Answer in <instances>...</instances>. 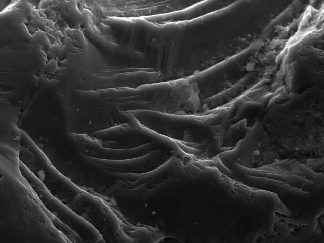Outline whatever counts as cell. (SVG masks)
<instances>
[{"mask_svg":"<svg viewBox=\"0 0 324 243\" xmlns=\"http://www.w3.org/2000/svg\"><path fill=\"white\" fill-rule=\"evenodd\" d=\"M137 122L124 124L92 134L103 147L119 150L136 148L163 138Z\"/></svg>","mask_w":324,"mask_h":243,"instance_id":"5b68a950","label":"cell"},{"mask_svg":"<svg viewBox=\"0 0 324 243\" xmlns=\"http://www.w3.org/2000/svg\"><path fill=\"white\" fill-rule=\"evenodd\" d=\"M81 153L86 157L106 160H123L138 157L147 154L157 148L156 144L151 142L131 149L119 150L102 146L91 136L71 134Z\"/></svg>","mask_w":324,"mask_h":243,"instance_id":"8992f818","label":"cell"},{"mask_svg":"<svg viewBox=\"0 0 324 243\" xmlns=\"http://www.w3.org/2000/svg\"><path fill=\"white\" fill-rule=\"evenodd\" d=\"M168 155L159 149L144 155L123 160H106L89 158L90 161L109 172L141 173L155 169L167 160Z\"/></svg>","mask_w":324,"mask_h":243,"instance_id":"52a82bcc","label":"cell"},{"mask_svg":"<svg viewBox=\"0 0 324 243\" xmlns=\"http://www.w3.org/2000/svg\"><path fill=\"white\" fill-rule=\"evenodd\" d=\"M20 168L46 208L62 223L76 233L83 242H104L99 232L69 206L54 196L40 181L21 161Z\"/></svg>","mask_w":324,"mask_h":243,"instance_id":"277c9868","label":"cell"},{"mask_svg":"<svg viewBox=\"0 0 324 243\" xmlns=\"http://www.w3.org/2000/svg\"><path fill=\"white\" fill-rule=\"evenodd\" d=\"M20 159L54 196L70 206L83 191L51 166L28 138L23 136Z\"/></svg>","mask_w":324,"mask_h":243,"instance_id":"7a4b0ae2","label":"cell"},{"mask_svg":"<svg viewBox=\"0 0 324 243\" xmlns=\"http://www.w3.org/2000/svg\"><path fill=\"white\" fill-rule=\"evenodd\" d=\"M1 166L0 235L4 243L83 242L53 215L22 175L20 163Z\"/></svg>","mask_w":324,"mask_h":243,"instance_id":"6da1fadb","label":"cell"},{"mask_svg":"<svg viewBox=\"0 0 324 243\" xmlns=\"http://www.w3.org/2000/svg\"><path fill=\"white\" fill-rule=\"evenodd\" d=\"M69 207L99 232L104 242L127 241L117 217L100 198L83 191Z\"/></svg>","mask_w":324,"mask_h":243,"instance_id":"3957f363","label":"cell"}]
</instances>
